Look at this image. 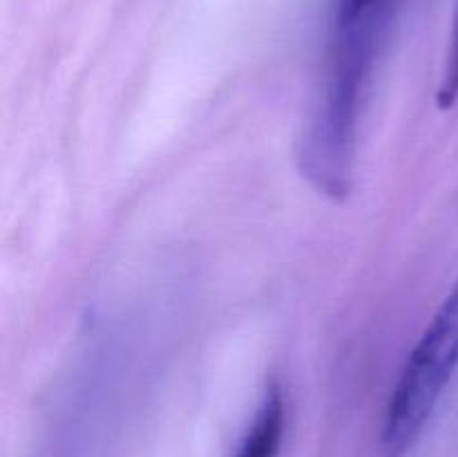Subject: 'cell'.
I'll list each match as a JSON object with an SVG mask.
<instances>
[{
  "mask_svg": "<svg viewBox=\"0 0 458 457\" xmlns=\"http://www.w3.org/2000/svg\"><path fill=\"white\" fill-rule=\"evenodd\" d=\"M396 0H331L320 94L295 148L302 177L320 195L344 202L353 188L358 128Z\"/></svg>",
  "mask_w": 458,
  "mask_h": 457,
  "instance_id": "obj_1",
  "label": "cell"
},
{
  "mask_svg": "<svg viewBox=\"0 0 458 457\" xmlns=\"http://www.w3.org/2000/svg\"><path fill=\"white\" fill-rule=\"evenodd\" d=\"M458 370V280L403 363L385 408L380 457H407Z\"/></svg>",
  "mask_w": 458,
  "mask_h": 457,
  "instance_id": "obj_2",
  "label": "cell"
},
{
  "mask_svg": "<svg viewBox=\"0 0 458 457\" xmlns=\"http://www.w3.org/2000/svg\"><path fill=\"white\" fill-rule=\"evenodd\" d=\"M286 428V403L280 384L271 381L235 457H277Z\"/></svg>",
  "mask_w": 458,
  "mask_h": 457,
  "instance_id": "obj_3",
  "label": "cell"
},
{
  "mask_svg": "<svg viewBox=\"0 0 458 457\" xmlns=\"http://www.w3.org/2000/svg\"><path fill=\"white\" fill-rule=\"evenodd\" d=\"M437 103L441 110H450L458 103V0L454 9V21H452L450 47H447L445 67H443L441 83L437 90Z\"/></svg>",
  "mask_w": 458,
  "mask_h": 457,
  "instance_id": "obj_4",
  "label": "cell"
}]
</instances>
